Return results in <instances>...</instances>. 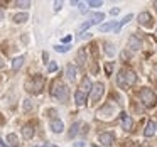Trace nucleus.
Instances as JSON below:
<instances>
[{"mask_svg": "<svg viewBox=\"0 0 157 147\" xmlns=\"http://www.w3.org/2000/svg\"><path fill=\"white\" fill-rule=\"evenodd\" d=\"M112 71H113V63H106L105 64V73L106 75H112Z\"/></svg>", "mask_w": 157, "mask_h": 147, "instance_id": "b1692460", "label": "nucleus"}, {"mask_svg": "<svg viewBox=\"0 0 157 147\" xmlns=\"http://www.w3.org/2000/svg\"><path fill=\"white\" fill-rule=\"evenodd\" d=\"M66 73H68V79H69V81H75V79H76V73H78V71H76V66L75 64H68V66H66Z\"/></svg>", "mask_w": 157, "mask_h": 147, "instance_id": "9b49d317", "label": "nucleus"}, {"mask_svg": "<svg viewBox=\"0 0 157 147\" xmlns=\"http://www.w3.org/2000/svg\"><path fill=\"white\" fill-rule=\"evenodd\" d=\"M31 106H32L31 100H25V102H24V110H25V112H29V110H31Z\"/></svg>", "mask_w": 157, "mask_h": 147, "instance_id": "c85d7f7f", "label": "nucleus"}, {"mask_svg": "<svg viewBox=\"0 0 157 147\" xmlns=\"http://www.w3.org/2000/svg\"><path fill=\"white\" fill-rule=\"evenodd\" d=\"M120 122H122V127L125 130H130V129H132V125H133L130 115H127V113H122V115H120Z\"/></svg>", "mask_w": 157, "mask_h": 147, "instance_id": "6e6552de", "label": "nucleus"}, {"mask_svg": "<svg viewBox=\"0 0 157 147\" xmlns=\"http://www.w3.org/2000/svg\"><path fill=\"white\" fill-rule=\"evenodd\" d=\"M75 100H76V105H85V102H86V95L81 91V90H78V91L75 93Z\"/></svg>", "mask_w": 157, "mask_h": 147, "instance_id": "ddd939ff", "label": "nucleus"}, {"mask_svg": "<svg viewBox=\"0 0 157 147\" xmlns=\"http://www.w3.org/2000/svg\"><path fill=\"white\" fill-rule=\"evenodd\" d=\"M91 88H93V85H91V81H90V78H88V76H85V78H83V81H81V91L83 93L90 91Z\"/></svg>", "mask_w": 157, "mask_h": 147, "instance_id": "2eb2a0df", "label": "nucleus"}, {"mask_svg": "<svg viewBox=\"0 0 157 147\" xmlns=\"http://www.w3.org/2000/svg\"><path fill=\"white\" fill-rule=\"evenodd\" d=\"M22 64H24V56H19V58H15L14 63H12V69H14V71H17V69H21Z\"/></svg>", "mask_w": 157, "mask_h": 147, "instance_id": "f3484780", "label": "nucleus"}, {"mask_svg": "<svg viewBox=\"0 0 157 147\" xmlns=\"http://www.w3.org/2000/svg\"><path fill=\"white\" fill-rule=\"evenodd\" d=\"M140 100H142V103L145 106H154L157 103V95L152 91V90L144 88L142 91H140Z\"/></svg>", "mask_w": 157, "mask_h": 147, "instance_id": "7ed1b4c3", "label": "nucleus"}, {"mask_svg": "<svg viewBox=\"0 0 157 147\" xmlns=\"http://www.w3.org/2000/svg\"><path fill=\"white\" fill-rule=\"evenodd\" d=\"M2 19H4V14H2V10H0V21H2Z\"/></svg>", "mask_w": 157, "mask_h": 147, "instance_id": "e433bc0d", "label": "nucleus"}, {"mask_svg": "<svg viewBox=\"0 0 157 147\" xmlns=\"http://www.w3.org/2000/svg\"><path fill=\"white\" fill-rule=\"evenodd\" d=\"M56 69H58V64H56V63H49V66H48V71H49V73H54Z\"/></svg>", "mask_w": 157, "mask_h": 147, "instance_id": "a878e982", "label": "nucleus"}, {"mask_svg": "<svg viewBox=\"0 0 157 147\" xmlns=\"http://www.w3.org/2000/svg\"><path fill=\"white\" fill-rule=\"evenodd\" d=\"M27 19H29L27 14H17V15H14V21L17 22V24H22V22H25Z\"/></svg>", "mask_w": 157, "mask_h": 147, "instance_id": "6ab92c4d", "label": "nucleus"}, {"mask_svg": "<svg viewBox=\"0 0 157 147\" xmlns=\"http://www.w3.org/2000/svg\"><path fill=\"white\" fill-rule=\"evenodd\" d=\"M110 14H112V15H117V14H118V9H112V10H110Z\"/></svg>", "mask_w": 157, "mask_h": 147, "instance_id": "2f4dec72", "label": "nucleus"}, {"mask_svg": "<svg viewBox=\"0 0 157 147\" xmlns=\"http://www.w3.org/2000/svg\"><path fill=\"white\" fill-rule=\"evenodd\" d=\"M128 46L132 49H140L142 48V42H140V39H137L135 36H132V37L128 39Z\"/></svg>", "mask_w": 157, "mask_h": 147, "instance_id": "4468645a", "label": "nucleus"}, {"mask_svg": "<svg viewBox=\"0 0 157 147\" xmlns=\"http://www.w3.org/2000/svg\"><path fill=\"white\" fill-rule=\"evenodd\" d=\"M103 19H105V15L100 14V12H98V14H91V21L95 22V24H100V22H101Z\"/></svg>", "mask_w": 157, "mask_h": 147, "instance_id": "aec40b11", "label": "nucleus"}, {"mask_svg": "<svg viewBox=\"0 0 157 147\" xmlns=\"http://www.w3.org/2000/svg\"><path fill=\"white\" fill-rule=\"evenodd\" d=\"M154 133H155V123L154 122H149L145 125V130H144V135L145 137H152Z\"/></svg>", "mask_w": 157, "mask_h": 147, "instance_id": "f8f14e48", "label": "nucleus"}, {"mask_svg": "<svg viewBox=\"0 0 157 147\" xmlns=\"http://www.w3.org/2000/svg\"><path fill=\"white\" fill-rule=\"evenodd\" d=\"M78 63L79 64H85V51H79V54H78Z\"/></svg>", "mask_w": 157, "mask_h": 147, "instance_id": "393cba45", "label": "nucleus"}, {"mask_svg": "<svg viewBox=\"0 0 157 147\" xmlns=\"http://www.w3.org/2000/svg\"><path fill=\"white\" fill-rule=\"evenodd\" d=\"M0 147H7V145H5V142H4L2 139H0Z\"/></svg>", "mask_w": 157, "mask_h": 147, "instance_id": "f704fd0d", "label": "nucleus"}, {"mask_svg": "<svg viewBox=\"0 0 157 147\" xmlns=\"http://www.w3.org/2000/svg\"><path fill=\"white\" fill-rule=\"evenodd\" d=\"M42 147H56V145H52V144H48V145H42Z\"/></svg>", "mask_w": 157, "mask_h": 147, "instance_id": "c9c22d12", "label": "nucleus"}, {"mask_svg": "<svg viewBox=\"0 0 157 147\" xmlns=\"http://www.w3.org/2000/svg\"><path fill=\"white\" fill-rule=\"evenodd\" d=\"M128 21H132V14L125 15V17H123V21H120V24H117V25H115V32H118L120 29H122V25H125Z\"/></svg>", "mask_w": 157, "mask_h": 147, "instance_id": "a211bd4d", "label": "nucleus"}, {"mask_svg": "<svg viewBox=\"0 0 157 147\" xmlns=\"http://www.w3.org/2000/svg\"><path fill=\"white\" fill-rule=\"evenodd\" d=\"M100 144H101V145H112V144H115V135L110 133V132L100 133Z\"/></svg>", "mask_w": 157, "mask_h": 147, "instance_id": "423d86ee", "label": "nucleus"}, {"mask_svg": "<svg viewBox=\"0 0 157 147\" xmlns=\"http://www.w3.org/2000/svg\"><path fill=\"white\" fill-rule=\"evenodd\" d=\"M7 142L10 147H19V137L15 133H9L7 135Z\"/></svg>", "mask_w": 157, "mask_h": 147, "instance_id": "dca6fc26", "label": "nucleus"}, {"mask_svg": "<svg viewBox=\"0 0 157 147\" xmlns=\"http://www.w3.org/2000/svg\"><path fill=\"white\" fill-rule=\"evenodd\" d=\"M51 129H52V132L61 133V132H63V129H64V125H63V122H61V120L52 118V122H51Z\"/></svg>", "mask_w": 157, "mask_h": 147, "instance_id": "9d476101", "label": "nucleus"}, {"mask_svg": "<svg viewBox=\"0 0 157 147\" xmlns=\"http://www.w3.org/2000/svg\"><path fill=\"white\" fill-rule=\"evenodd\" d=\"M22 135H24V139H32L34 137V127H32V123H27V125L22 127Z\"/></svg>", "mask_w": 157, "mask_h": 147, "instance_id": "1a4fd4ad", "label": "nucleus"}, {"mask_svg": "<svg viewBox=\"0 0 157 147\" xmlns=\"http://www.w3.org/2000/svg\"><path fill=\"white\" fill-rule=\"evenodd\" d=\"M78 129H79V123H78V122H76V123H73L71 130H69V137H75L76 133H78Z\"/></svg>", "mask_w": 157, "mask_h": 147, "instance_id": "4be33fe9", "label": "nucleus"}, {"mask_svg": "<svg viewBox=\"0 0 157 147\" xmlns=\"http://www.w3.org/2000/svg\"><path fill=\"white\" fill-rule=\"evenodd\" d=\"M139 24L145 25V27H149V25L152 24V17H150L149 12H142V14H139Z\"/></svg>", "mask_w": 157, "mask_h": 147, "instance_id": "0eeeda50", "label": "nucleus"}, {"mask_svg": "<svg viewBox=\"0 0 157 147\" xmlns=\"http://www.w3.org/2000/svg\"><path fill=\"white\" fill-rule=\"evenodd\" d=\"M88 5H90V7H100L101 2H100V0H91V2H88Z\"/></svg>", "mask_w": 157, "mask_h": 147, "instance_id": "cd10ccee", "label": "nucleus"}, {"mask_svg": "<svg viewBox=\"0 0 157 147\" xmlns=\"http://www.w3.org/2000/svg\"><path fill=\"white\" fill-rule=\"evenodd\" d=\"M91 25H95V22H93V21H88V22H85V24H81V25H79V32H83L85 29L91 27Z\"/></svg>", "mask_w": 157, "mask_h": 147, "instance_id": "5701e85b", "label": "nucleus"}, {"mask_svg": "<svg viewBox=\"0 0 157 147\" xmlns=\"http://www.w3.org/2000/svg\"><path fill=\"white\" fill-rule=\"evenodd\" d=\"M137 81V76H135V73L132 71V69H122L120 71V75H118V83L122 86H125V85H133V83Z\"/></svg>", "mask_w": 157, "mask_h": 147, "instance_id": "f03ea898", "label": "nucleus"}, {"mask_svg": "<svg viewBox=\"0 0 157 147\" xmlns=\"http://www.w3.org/2000/svg\"><path fill=\"white\" fill-rule=\"evenodd\" d=\"M42 85H44V79H42V76H34L32 79H29L27 83H25V88H27V91L31 93H41L42 90Z\"/></svg>", "mask_w": 157, "mask_h": 147, "instance_id": "20e7f679", "label": "nucleus"}, {"mask_svg": "<svg viewBox=\"0 0 157 147\" xmlns=\"http://www.w3.org/2000/svg\"><path fill=\"white\" fill-rule=\"evenodd\" d=\"M83 145H85L83 142H78V144H75V147H83Z\"/></svg>", "mask_w": 157, "mask_h": 147, "instance_id": "72a5a7b5", "label": "nucleus"}, {"mask_svg": "<svg viewBox=\"0 0 157 147\" xmlns=\"http://www.w3.org/2000/svg\"><path fill=\"white\" fill-rule=\"evenodd\" d=\"M56 51H58V52H66V51H68V49H69V46H56Z\"/></svg>", "mask_w": 157, "mask_h": 147, "instance_id": "bb28decb", "label": "nucleus"}, {"mask_svg": "<svg viewBox=\"0 0 157 147\" xmlns=\"http://www.w3.org/2000/svg\"><path fill=\"white\" fill-rule=\"evenodd\" d=\"M17 5H19V7H22V9H27L29 5H31V2H17Z\"/></svg>", "mask_w": 157, "mask_h": 147, "instance_id": "c756f323", "label": "nucleus"}, {"mask_svg": "<svg viewBox=\"0 0 157 147\" xmlns=\"http://www.w3.org/2000/svg\"><path fill=\"white\" fill-rule=\"evenodd\" d=\"M51 95L52 96H58L59 100H63V102H66V100H68V86L63 85L61 81H58V79H56V81L52 83Z\"/></svg>", "mask_w": 157, "mask_h": 147, "instance_id": "f257e3e1", "label": "nucleus"}, {"mask_svg": "<svg viewBox=\"0 0 157 147\" xmlns=\"http://www.w3.org/2000/svg\"><path fill=\"white\" fill-rule=\"evenodd\" d=\"M63 41H64V42H69V41H71V36H66V37L63 39Z\"/></svg>", "mask_w": 157, "mask_h": 147, "instance_id": "473e14b6", "label": "nucleus"}, {"mask_svg": "<svg viewBox=\"0 0 157 147\" xmlns=\"http://www.w3.org/2000/svg\"><path fill=\"white\" fill-rule=\"evenodd\" d=\"M54 5H56V7H54V10H56V12H58V10H59V9H61V5H63V4H61V2H56V4H54Z\"/></svg>", "mask_w": 157, "mask_h": 147, "instance_id": "7c9ffc66", "label": "nucleus"}, {"mask_svg": "<svg viewBox=\"0 0 157 147\" xmlns=\"http://www.w3.org/2000/svg\"><path fill=\"white\" fill-rule=\"evenodd\" d=\"M103 90H105L103 83H96V85H93V88H91V95H90L91 102H98L100 96L103 95Z\"/></svg>", "mask_w": 157, "mask_h": 147, "instance_id": "39448f33", "label": "nucleus"}, {"mask_svg": "<svg viewBox=\"0 0 157 147\" xmlns=\"http://www.w3.org/2000/svg\"><path fill=\"white\" fill-rule=\"evenodd\" d=\"M115 25L117 24H112V22H108V24H103V25H100V31L101 32H106V31H110V29H115Z\"/></svg>", "mask_w": 157, "mask_h": 147, "instance_id": "412c9836", "label": "nucleus"}]
</instances>
